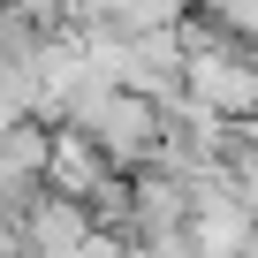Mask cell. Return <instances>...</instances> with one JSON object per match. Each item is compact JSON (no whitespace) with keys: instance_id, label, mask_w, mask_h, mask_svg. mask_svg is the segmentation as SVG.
<instances>
[{"instance_id":"1","label":"cell","mask_w":258,"mask_h":258,"mask_svg":"<svg viewBox=\"0 0 258 258\" xmlns=\"http://www.w3.org/2000/svg\"><path fill=\"white\" fill-rule=\"evenodd\" d=\"M69 121L84 129V137H91L121 175L160 167V152H167V121H160V106H152L145 91H121V84H106V91L76 99V106H69Z\"/></svg>"},{"instance_id":"2","label":"cell","mask_w":258,"mask_h":258,"mask_svg":"<svg viewBox=\"0 0 258 258\" xmlns=\"http://www.w3.org/2000/svg\"><path fill=\"white\" fill-rule=\"evenodd\" d=\"M182 99H198L220 121H250L258 114V53L228 46L213 31H182Z\"/></svg>"},{"instance_id":"3","label":"cell","mask_w":258,"mask_h":258,"mask_svg":"<svg viewBox=\"0 0 258 258\" xmlns=\"http://www.w3.org/2000/svg\"><path fill=\"white\" fill-rule=\"evenodd\" d=\"M91 228H99L91 205H76V198H61V190H38V198L16 213V243H23V258H61V250H76Z\"/></svg>"},{"instance_id":"4","label":"cell","mask_w":258,"mask_h":258,"mask_svg":"<svg viewBox=\"0 0 258 258\" xmlns=\"http://www.w3.org/2000/svg\"><path fill=\"white\" fill-rule=\"evenodd\" d=\"M228 38H258V0H198Z\"/></svg>"},{"instance_id":"5","label":"cell","mask_w":258,"mask_h":258,"mask_svg":"<svg viewBox=\"0 0 258 258\" xmlns=\"http://www.w3.org/2000/svg\"><path fill=\"white\" fill-rule=\"evenodd\" d=\"M31 99H38V91H31V76H0V129L23 121V114H31Z\"/></svg>"},{"instance_id":"6","label":"cell","mask_w":258,"mask_h":258,"mask_svg":"<svg viewBox=\"0 0 258 258\" xmlns=\"http://www.w3.org/2000/svg\"><path fill=\"white\" fill-rule=\"evenodd\" d=\"M61 258H129V243H121V228H91L76 250H61Z\"/></svg>"},{"instance_id":"7","label":"cell","mask_w":258,"mask_h":258,"mask_svg":"<svg viewBox=\"0 0 258 258\" xmlns=\"http://www.w3.org/2000/svg\"><path fill=\"white\" fill-rule=\"evenodd\" d=\"M0 258H23V243H16V213L0 205Z\"/></svg>"},{"instance_id":"8","label":"cell","mask_w":258,"mask_h":258,"mask_svg":"<svg viewBox=\"0 0 258 258\" xmlns=\"http://www.w3.org/2000/svg\"><path fill=\"white\" fill-rule=\"evenodd\" d=\"M129 258H160V250H137V243H129ZM190 258H198V250H190Z\"/></svg>"}]
</instances>
